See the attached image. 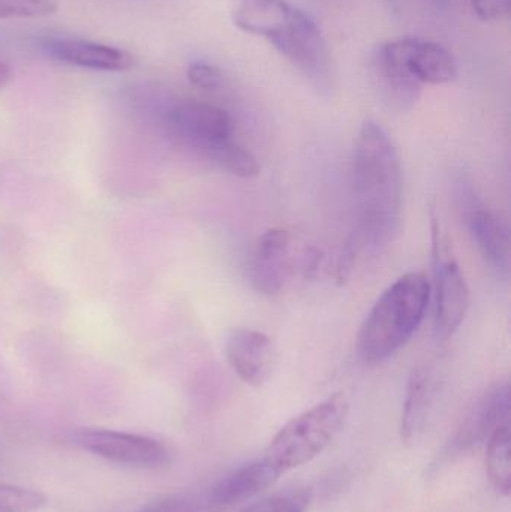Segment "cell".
<instances>
[{
  "instance_id": "cell-1",
  "label": "cell",
  "mask_w": 511,
  "mask_h": 512,
  "mask_svg": "<svg viewBox=\"0 0 511 512\" xmlns=\"http://www.w3.org/2000/svg\"><path fill=\"white\" fill-rule=\"evenodd\" d=\"M351 185L357 225L339 261L341 280L350 276L362 256L386 248L401 222V156L392 137L375 120L366 119L357 135Z\"/></svg>"
},
{
  "instance_id": "cell-20",
  "label": "cell",
  "mask_w": 511,
  "mask_h": 512,
  "mask_svg": "<svg viewBox=\"0 0 511 512\" xmlns=\"http://www.w3.org/2000/svg\"><path fill=\"white\" fill-rule=\"evenodd\" d=\"M311 496L305 490L278 493L248 505L239 512H306Z\"/></svg>"
},
{
  "instance_id": "cell-6",
  "label": "cell",
  "mask_w": 511,
  "mask_h": 512,
  "mask_svg": "<svg viewBox=\"0 0 511 512\" xmlns=\"http://www.w3.org/2000/svg\"><path fill=\"white\" fill-rule=\"evenodd\" d=\"M432 309L434 331L438 340L455 336L470 309L471 294L458 261L444 242L437 218L432 215Z\"/></svg>"
},
{
  "instance_id": "cell-13",
  "label": "cell",
  "mask_w": 511,
  "mask_h": 512,
  "mask_svg": "<svg viewBox=\"0 0 511 512\" xmlns=\"http://www.w3.org/2000/svg\"><path fill=\"white\" fill-rule=\"evenodd\" d=\"M266 459L240 466L236 471L210 483L219 510L227 511L269 489L281 477Z\"/></svg>"
},
{
  "instance_id": "cell-16",
  "label": "cell",
  "mask_w": 511,
  "mask_h": 512,
  "mask_svg": "<svg viewBox=\"0 0 511 512\" xmlns=\"http://www.w3.org/2000/svg\"><path fill=\"white\" fill-rule=\"evenodd\" d=\"M486 468L489 480L498 493H511V436L509 423L501 424L488 439Z\"/></svg>"
},
{
  "instance_id": "cell-21",
  "label": "cell",
  "mask_w": 511,
  "mask_h": 512,
  "mask_svg": "<svg viewBox=\"0 0 511 512\" xmlns=\"http://www.w3.org/2000/svg\"><path fill=\"white\" fill-rule=\"evenodd\" d=\"M56 11L53 0H0V20L44 18Z\"/></svg>"
},
{
  "instance_id": "cell-5",
  "label": "cell",
  "mask_w": 511,
  "mask_h": 512,
  "mask_svg": "<svg viewBox=\"0 0 511 512\" xmlns=\"http://www.w3.org/2000/svg\"><path fill=\"white\" fill-rule=\"evenodd\" d=\"M321 256L314 249L300 248L287 228H272L257 240L249 265V279L255 291L276 295L296 273L317 270Z\"/></svg>"
},
{
  "instance_id": "cell-14",
  "label": "cell",
  "mask_w": 511,
  "mask_h": 512,
  "mask_svg": "<svg viewBox=\"0 0 511 512\" xmlns=\"http://www.w3.org/2000/svg\"><path fill=\"white\" fill-rule=\"evenodd\" d=\"M48 53L59 62L95 71H128L134 66V56L123 48L86 39H62L48 47Z\"/></svg>"
},
{
  "instance_id": "cell-2",
  "label": "cell",
  "mask_w": 511,
  "mask_h": 512,
  "mask_svg": "<svg viewBox=\"0 0 511 512\" xmlns=\"http://www.w3.org/2000/svg\"><path fill=\"white\" fill-rule=\"evenodd\" d=\"M431 304V282L422 273L399 277L378 298L359 333L366 363H383L414 336Z\"/></svg>"
},
{
  "instance_id": "cell-11",
  "label": "cell",
  "mask_w": 511,
  "mask_h": 512,
  "mask_svg": "<svg viewBox=\"0 0 511 512\" xmlns=\"http://www.w3.org/2000/svg\"><path fill=\"white\" fill-rule=\"evenodd\" d=\"M510 417V388L507 382L497 384L486 391L473 408L468 411L456 430L450 453H462L488 441L495 429L501 424L509 423Z\"/></svg>"
},
{
  "instance_id": "cell-19",
  "label": "cell",
  "mask_w": 511,
  "mask_h": 512,
  "mask_svg": "<svg viewBox=\"0 0 511 512\" xmlns=\"http://www.w3.org/2000/svg\"><path fill=\"white\" fill-rule=\"evenodd\" d=\"M47 504L41 492L0 483V512H33Z\"/></svg>"
},
{
  "instance_id": "cell-7",
  "label": "cell",
  "mask_w": 511,
  "mask_h": 512,
  "mask_svg": "<svg viewBox=\"0 0 511 512\" xmlns=\"http://www.w3.org/2000/svg\"><path fill=\"white\" fill-rule=\"evenodd\" d=\"M264 39L312 83L317 86L329 84L332 71L329 48L320 27L306 12L291 5Z\"/></svg>"
},
{
  "instance_id": "cell-3",
  "label": "cell",
  "mask_w": 511,
  "mask_h": 512,
  "mask_svg": "<svg viewBox=\"0 0 511 512\" xmlns=\"http://www.w3.org/2000/svg\"><path fill=\"white\" fill-rule=\"evenodd\" d=\"M372 69L386 98L399 108L413 107L422 84L450 83L458 74L446 47L414 36L378 45L372 54Z\"/></svg>"
},
{
  "instance_id": "cell-24",
  "label": "cell",
  "mask_w": 511,
  "mask_h": 512,
  "mask_svg": "<svg viewBox=\"0 0 511 512\" xmlns=\"http://www.w3.org/2000/svg\"><path fill=\"white\" fill-rule=\"evenodd\" d=\"M12 78V71L5 62L0 60V90L5 89L8 86L9 81Z\"/></svg>"
},
{
  "instance_id": "cell-18",
  "label": "cell",
  "mask_w": 511,
  "mask_h": 512,
  "mask_svg": "<svg viewBox=\"0 0 511 512\" xmlns=\"http://www.w3.org/2000/svg\"><path fill=\"white\" fill-rule=\"evenodd\" d=\"M209 161H212L213 164L218 165L227 173L242 177V179L257 177L261 170L257 158L245 147L234 143L233 140L216 149L210 155Z\"/></svg>"
},
{
  "instance_id": "cell-15",
  "label": "cell",
  "mask_w": 511,
  "mask_h": 512,
  "mask_svg": "<svg viewBox=\"0 0 511 512\" xmlns=\"http://www.w3.org/2000/svg\"><path fill=\"white\" fill-rule=\"evenodd\" d=\"M437 375L431 366H419L411 373L402 412V438L413 441L428 421L437 396Z\"/></svg>"
},
{
  "instance_id": "cell-17",
  "label": "cell",
  "mask_w": 511,
  "mask_h": 512,
  "mask_svg": "<svg viewBox=\"0 0 511 512\" xmlns=\"http://www.w3.org/2000/svg\"><path fill=\"white\" fill-rule=\"evenodd\" d=\"M140 512H221V510L213 498L212 486L206 484L197 489L165 496L147 505Z\"/></svg>"
},
{
  "instance_id": "cell-10",
  "label": "cell",
  "mask_w": 511,
  "mask_h": 512,
  "mask_svg": "<svg viewBox=\"0 0 511 512\" xmlns=\"http://www.w3.org/2000/svg\"><path fill=\"white\" fill-rule=\"evenodd\" d=\"M225 357L245 384L261 387L272 376L276 352L266 334L251 328H236L225 340Z\"/></svg>"
},
{
  "instance_id": "cell-12",
  "label": "cell",
  "mask_w": 511,
  "mask_h": 512,
  "mask_svg": "<svg viewBox=\"0 0 511 512\" xmlns=\"http://www.w3.org/2000/svg\"><path fill=\"white\" fill-rule=\"evenodd\" d=\"M465 222L486 264L500 276L510 270L509 228L497 213L471 200L465 204Z\"/></svg>"
},
{
  "instance_id": "cell-9",
  "label": "cell",
  "mask_w": 511,
  "mask_h": 512,
  "mask_svg": "<svg viewBox=\"0 0 511 512\" xmlns=\"http://www.w3.org/2000/svg\"><path fill=\"white\" fill-rule=\"evenodd\" d=\"M68 441L108 462L132 468L158 469L171 462L167 445L149 436L105 429H77Z\"/></svg>"
},
{
  "instance_id": "cell-23",
  "label": "cell",
  "mask_w": 511,
  "mask_h": 512,
  "mask_svg": "<svg viewBox=\"0 0 511 512\" xmlns=\"http://www.w3.org/2000/svg\"><path fill=\"white\" fill-rule=\"evenodd\" d=\"M474 14L483 21H497L509 15L511 0H471Z\"/></svg>"
},
{
  "instance_id": "cell-8",
  "label": "cell",
  "mask_w": 511,
  "mask_h": 512,
  "mask_svg": "<svg viewBox=\"0 0 511 512\" xmlns=\"http://www.w3.org/2000/svg\"><path fill=\"white\" fill-rule=\"evenodd\" d=\"M164 122L171 137L207 159L216 149L233 140L230 114L207 102L191 99L176 102L165 111Z\"/></svg>"
},
{
  "instance_id": "cell-4",
  "label": "cell",
  "mask_w": 511,
  "mask_h": 512,
  "mask_svg": "<svg viewBox=\"0 0 511 512\" xmlns=\"http://www.w3.org/2000/svg\"><path fill=\"white\" fill-rule=\"evenodd\" d=\"M350 412L344 393L332 394L318 405L288 421L267 447L266 459L285 474L320 456L341 433Z\"/></svg>"
},
{
  "instance_id": "cell-22",
  "label": "cell",
  "mask_w": 511,
  "mask_h": 512,
  "mask_svg": "<svg viewBox=\"0 0 511 512\" xmlns=\"http://www.w3.org/2000/svg\"><path fill=\"white\" fill-rule=\"evenodd\" d=\"M186 75H188V80L191 81L192 86L206 90V92H215V90L221 89L222 84H224L222 72L216 66L209 65V63H192Z\"/></svg>"
}]
</instances>
